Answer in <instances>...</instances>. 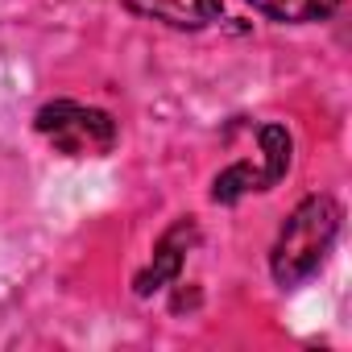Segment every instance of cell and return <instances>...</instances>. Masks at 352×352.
Instances as JSON below:
<instances>
[{
  "mask_svg": "<svg viewBox=\"0 0 352 352\" xmlns=\"http://www.w3.org/2000/svg\"><path fill=\"white\" fill-rule=\"evenodd\" d=\"M336 232H340V208H336V199H327V195H307V199L286 216V224H282V232H278V241H274V253H270L274 282H278V286H298V282H307V278L323 265V257H327Z\"/></svg>",
  "mask_w": 352,
  "mask_h": 352,
  "instance_id": "1",
  "label": "cell"
},
{
  "mask_svg": "<svg viewBox=\"0 0 352 352\" xmlns=\"http://www.w3.org/2000/svg\"><path fill=\"white\" fill-rule=\"evenodd\" d=\"M34 129L67 157H104L116 145V120L100 108L54 100L34 116Z\"/></svg>",
  "mask_w": 352,
  "mask_h": 352,
  "instance_id": "2",
  "label": "cell"
},
{
  "mask_svg": "<svg viewBox=\"0 0 352 352\" xmlns=\"http://www.w3.org/2000/svg\"><path fill=\"white\" fill-rule=\"evenodd\" d=\"M257 141H261V157L257 162H232L216 187H212V199L216 204H236L241 195L249 191H270L286 179V170H290V133L282 124H261L257 129Z\"/></svg>",
  "mask_w": 352,
  "mask_h": 352,
  "instance_id": "3",
  "label": "cell"
},
{
  "mask_svg": "<svg viewBox=\"0 0 352 352\" xmlns=\"http://www.w3.org/2000/svg\"><path fill=\"white\" fill-rule=\"evenodd\" d=\"M195 241H199L195 220H179V224H170V228L162 232V241L153 245V261L137 274L133 290H137L141 298H149V294L166 290L174 278L183 274V261H187V253H191V245H195Z\"/></svg>",
  "mask_w": 352,
  "mask_h": 352,
  "instance_id": "4",
  "label": "cell"
},
{
  "mask_svg": "<svg viewBox=\"0 0 352 352\" xmlns=\"http://www.w3.org/2000/svg\"><path fill=\"white\" fill-rule=\"evenodd\" d=\"M124 9L145 21H162L170 30H204L220 17L224 0H124Z\"/></svg>",
  "mask_w": 352,
  "mask_h": 352,
  "instance_id": "5",
  "label": "cell"
},
{
  "mask_svg": "<svg viewBox=\"0 0 352 352\" xmlns=\"http://www.w3.org/2000/svg\"><path fill=\"white\" fill-rule=\"evenodd\" d=\"M257 13H265L270 21H286V25H307V21H323L336 13L340 0H249Z\"/></svg>",
  "mask_w": 352,
  "mask_h": 352,
  "instance_id": "6",
  "label": "cell"
}]
</instances>
